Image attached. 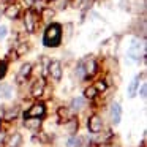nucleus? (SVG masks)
<instances>
[{"label": "nucleus", "instance_id": "15", "mask_svg": "<svg viewBox=\"0 0 147 147\" xmlns=\"http://www.w3.org/2000/svg\"><path fill=\"white\" fill-rule=\"evenodd\" d=\"M22 144V136L21 133H13L8 139V147H21Z\"/></svg>", "mask_w": 147, "mask_h": 147}, {"label": "nucleus", "instance_id": "19", "mask_svg": "<svg viewBox=\"0 0 147 147\" xmlns=\"http://www.w3.org/2000/svg\"><path fill=\"white\" fill-rule=\"evenodd\" d=\"M54 14H55V11L51 10V8H43V11H41V18H43V21H46V22H49V21L54 18Z\"/></svg>", "mask_w": 147, "mask_h": 147}, {"label": "nucleus", "instance_id": "27", "mask_svg": "<svg viewBox=\"0 0 147 147\" xmlns=\"http://www.w3.org/2000/svg\"><path fill=\"white\" fill-rule=\"evenodd\" d=\"M5 139H7V134H5L3 131H0V146L5 142Z\"/></svg>", "mask_w": 147, "mask_h": 147}, {"label": "nucleus", "instance_id": "18", "mask_svg": "<svg viewBox=\"0 0 147 147\" xmlns=\"http://www.w3.org/2000/svg\"><path fill=\"white\" fill-rule=\"evenodd\" d=\"M74 73H76V78H79V79H84V78H86V70H84V62L82 60L78 62Z\"/></svg>", "mask_w": 147, "mask_h": 147}, {"label": "nucleus", "instance_id": "4", "mask_svg": "<svg viewBox=\"0 0 147 147\" xmlns=\"http://www.w3.org/2000/svg\"><path fill=\"white\" fill-rule=\"evenodd\" d=\"M48 73H49V76H51L54 81H60V79H62V74H63L62 63H60L59 60L49 62V65H48Z\"/></svg>", "mask_w": 147, "mask_h": 147}, {"label": "nucleus", "instance_id": "10", "mask_svg": "<svg viewBox=\"0 0 147 147\" xmlns=\"http://www.w3.org/2000/svg\"><path fill=\"white\" fill-rule=\"evenodd\" d=\"M84 62V70H86V76H92L96 73V62L93 59H82Z\"/></svg>", "mask_w": 147, "mask_h": 147}, {"label": "nucleus", "instance_id": "16", "mask_svg": "<svg viewBox=\"0 0 147 147\" xmlns=\"http://www.w3.org/2000/svg\"><path fill=\"white\" fill-rule=\"evenodd\" d=\"M24 127L29 130H38L41 127V120L40 119H26L24 120Z\"/></svg>", "mask_w": 147, "mask_h": 147}, {"label": "nucleus", "instance_id": "6", "mask_svg": "<svg viewBox=\"0 0 147 147\" xmlns=\"http://www.w3.org/2000/svg\"><path fill=\"white\" fill-rule=\"evenodd\" d=\"M87 128H89L90 133H100L103 130V120L100 115L93 114L89 117V122H87Z\"/></svg>", "mask_w": 147, "mask_h": 147}, {"label": "nucleus", "instance_id": "29", "mask_svg": "<svg viewBox=\"0 0 147 147\" xmlns=\"http://www.w3.org/2000/svg\"><path fill=\"white\" fill-rule=\"evenodd\" d=\"M2 2H11V0H2Z\"/></svg>", "mask_w": 147, "mask_h": 147}, {"label": "nucleus", "instance_id": "30", "mask_svg": "<svg viewBox=\"0 0 147 147\" xmlns=\"http://www.w3.org/2000/svg\"><path fill=\"white\" fill-rule=\"evenodd\" d=\"M0 127H2V120H0Z\"/></svg>", "mask_w": 147, "mask_h": 147}, {"label": "nucleus", "instance_id": "11", "mask_svg": "<svg viewBox=\"0 0 147 147\" xmlns=\"http://www.w3.org/2000/svg\"><path fill=\"white\" fill-rule=\"evenodd\" d=\"M19 5H8L7 10H5V16L8 18V19H16L18 16H19Z\"/></svg>", "mask_w": 147, "mask_h": 147}, {"label": "nucleus", "instance_id": "31", "mask_svg": "<svg viewBox=\"0 0 147 147\" xmlns=\"http://www.w3.org/2000/svg\"><path fill=\"white\" fill-rule=\"evenodd\" d=\"M48 2H51V0H48Z\"/></svg>", "mask_w": 147, "mask_h": 147}, {"label": "nucleus", "instance_id": "9", "mask_svg": "<svg viewBox=\"0 0 147 147\" xmlns=\"http://www.w3.org/2000/svg\"><path fill=\"white\" fill-rule=\"evenodd\" d=\"M45 79L43 78H40V79H36L35 82H33V86H32V96L33 98H38V96H41L43 95V92H45Z\"/></svg>", "mask_w": 147, "mask_h": 147}, {"label": "nucleus", "instance_id": "25", "mask_svg": "<svg viewBox=\"0 0 147 147\" xmlns=\"http://www.w3.org/2000/svg\"><path fill=\"white\" fill-rule=\"evenodd\" d=\"M139 95H141V98H142V100H146V96H147V86H146V84H142V86H141Z\"/></svg>", "mask_w": 147, "mask_h": 147}, {"label": "nucleus", "instance_id": "22", "mask_svg": "<svg viewBox=\"0 0 147 147\" xmlns=\"http://www.w3.org/2000/svg\"><path fill=\"white\" fill-rule=\"evenodd\" d=\"M79 146V138L76 134H71V138L67 141V147H78Z\"/></svg>", "mask_w": 147, "mask_h": 147}, {"label": "nucleus", "instance_id": "13", "mask_svg": "<svg viewBox=\"0 0 147 147\" xmlns=\"http://www.w3.org/2000/svg\"><path fill=\"white\" fill-rule=\"evenodd\" d=\"M139 82H141V76H134L133 81L130 82V86H128V95H130V96L136 95L138 89H139Z\"/></svg>", "mask_w": 147, "mask_h": 147}, {"label": "nucleus", "instance_id": "17", "mask_svg": "<svg viewBox=\"0 0 147 147\" xmlns=\"http://www.w3.org/2000/svg\"><path fill=\"white\" fill-rule=\"evenodd\" d=\"M19 114V108L14 106V108H10V109H5V120H11V119L18 117Z\"/></svg>", "mask_w": 147, "mask_h": 147}, {"label": "nucleus", "instance_id": "12", "mask_svg": "<svg viewBox=\"0 0 147 147\" xmlns=\"http://www.w3.org/2000/svg\"><path fill=\"white\" fill-rule=\"evenodd\" d=\"M84 106H86L84 96H74L71 100V111H81V109H84Z\"/></svg>", "mask_w": 147, "mask_h": 147}, {"label": "nucleus", "instance_id": "1", "mask_svg": "<svg viewBox=\"0 0 147 147\" xmlns=\"http://www.w3.org/2000/svg\"><path fill=\"white\" fill-rule=\"evenodd\" d=\"M43 43L46 48H57L62 43V26L60 24H49L43 35Z\"/></svg>", "mask_w": 147, "mask_h": 147}, {"label": "nucleus", "instance_id": "23", "mask_svg": "<svg viewBox=\"0 0 147 147\" xmlns=\"http://www.w3.org/2000/svg\"><path fill=\"white\" fill-rule=\"evenodd\" d=\"M93 87L96 89V92H105V90H106V87H108V84H106L105 81H100V82H96Z\"/></svg>", "mask_w": 147, "mask_h": 147}, {"label": "nucleus", "instance_id": "7", "mask_svg": "<svg viewBox=\"0 0 147 147\" xmlns=\"http://www.w3.org/2000/svg\"><path fill=\"white\" fill-rule=\"evenodd\" d=\"M30 73H32V65H30V63H24L22 67L19 68L18 74H16V84H22V82H26L27 78L30 76Z\"/></svg>", "mask_w": 147, "mask_h": 147}, {"label": "nucleus", "instance_id": "24", "mask_svg": "<svg viewBox=\"0 0 147 147\" xmlns=\"http://www.w3.org/2000/svg\"><path fill=\"white\" fill-rule=\"evenodd\" d=\"M5 73H7V62H0V79L5 76Z\"/></svg>", "mask_w": 147, "mask_h": 147}, {"label": "nucleus", "instance_id": "5", "mask_svg": "<svg viewBox=\"0 0 147 147\" xmlns=\"http://www.w3.org/2000/svg\"><path fill=\"white\" fill-rule=\"evenodd\" d=\"M38 18H36V14L33 13L32 10H29L26 13V16H24V26H26V30L29 33H33L36 29V22H38Z\"/></svg>", "mask_w": 147, "mask_h": 147}, {"label": "nucleus", "instance_id": "28", "mask_svg": "<svg viewBox=\"0 0 147 147\" xmlns=\"http://www.w3.org/2000/svg\"><path fill=\"white\" fill-rule=\"evenodd\" d=\"M26 2H27V5H33V3H35V0H26Z\"/></svg>", "mask_w": 147, "mask_h": 147}, {"label": "nucleus", "instance_id": "21", "mask_svg": "<svg viewBox=\"0 0 147 147\" xmlns=\"http://www.w3.org/2000/svg\"><path fill=\"white\" fill-rule=\"evenodd\" d=\"M67 130H68V133H70V134H74V133H76V130H78V120L71 119L70 123L67 125Z\"/></svg>", "mask_w": 147, "mask_h": 147}, {"label": "nucleus", "instance_id": "26", "mask_svg": "<svg viewBox=\"0 0 147 147\" xmlns=\"http://www.w3.org/2000/svg\"><path fill=\"white\" fill-rule=\"evenodd\" d=\"M7 33H8V29L5 26H0V40H3L5 36H7Z\"/></svg>", "mask_w": 147, "mask_h": 147}, {"label": "nucleus", "instance_id": "14", "mask_svg": "<svg viewBox=\"0 0 147 147\" xmlns=\"http://www.w3.org/2000/svg\"><path fill=\"white\" fill-rule=\"evenodd\" d=\"M11 95H13V87L10 84H0V96L8 100L11 98Z\"/></svg>", "mask_w": 147, "mask_h": 147}, {"label": "nucleus", "instance_id": "20", "mask_svg": "<svg viewBox=\"0 0 147 147\" xmlns=\"http://www.w3.org/2000/svg\"><path fill=\"white\" fill-rule=\"evenodd\" d=\"M96 95H98V92H96V89L93 86L87 87V89L84 90V98H95Z\"/></svg>", "mask_w": 147, "mask_h": 147}, {"label": "nucleus", "instance_id": "3", "mask_svg": "<svg viewBox=\"0 0 147 147\" xmlns=\"http://www.w3.org/2000/svg\"><path fill=\"white\" fill-rule=\"evenodd\" d=\"M46 112L45 109V105H41V103H35V105L30 106V109H27V112L24 114V119H40L43 117Z\"/></svg>", "mask_w": 147, "mask_h": 147}, {"label": "nucleus", "instance_id": "8", "mask_svg": "<svg viewBox=\"0 0 147 147\" xmlns=\"http://www.w3.org/2000/svg\"><path fill=\"white\" fill-rule=\"evenodd\" d=\"M120 119H122V106L119 103H112L111 105V120L114 125L120 123Z\"/></svg>", "mask_w": 147, "mask_h": 147}, {"label": "nucleus", "instance_id": "2", "mask_svg": "<svg viewBox=\"0 0 147 147\" xmlns=\"http://www.w3.org/2000/svg\"><path fill=\"white\" fill-rule=\"evenodd\" d=\"M142 49H144V43L141 41L139 38H133L131 40V43H130V48H128V51H127V55L131 59V60H139L141 59V52H142Z\"/></svg>", "mask_w": 147, "mask_h": 147}]
</instances>
